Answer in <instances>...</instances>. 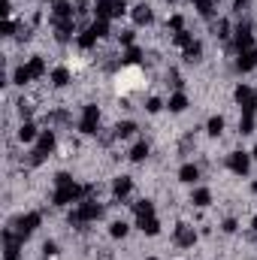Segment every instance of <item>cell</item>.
Here are the masks:
<instances>
[{
  "label": "cell",
  "instance_id": "1",
  "mask_svg": "<svg viewBox=\"0 0 257 260\" xmlns=\"http://www.w3.org/2000/svg\"><path fill=\"white\" fill-rule=\"evenodd\" d=\"M97 218H103V206L97 203V200H82L79 203V209L76 212H70V227H76V230H82L85 224H91V221H97Z\"/></svg>",
  "mask_w": 257,
  "mask_h": 260
},
{
  "label": "cell",
  "instance_id": "2",
  "mask_svg": "<svg viewBox=\"0 0 257 260\" xmlns=\"http://www.w3.org/2000/svg\"><path fill=\"white\" fill-rule=\"evenodd\" d=\"M55 145H58L55 130H43V133H40V139H37V148H34V151H30V157H27V164H30V167H40V164L46 160V154H52V151H55Z\"/></svg>",
  "mask_w": 257,
  "mask_h": 260
},
{
  "label": "cell",
  "instance_id": "3",
  "mask_svg": "<svg viewBox=\"0 0 257 260\" xmlns=\"http://www.w3.org/2000/svg\"><path fill=\"white\" fill-rule=\"evenodd\" d=\"M88 197V185L82 188V185H64V188H55V194H52V203L55 206H70V203H82Z\"/></svg>",
  "mask_w": 257,
  "mask_h": 260
},
{
  "label": "cell",
  "instance_id": "4",
  "mask_svg": "<svg viewBox=\"0 0 257 260\" xmlns=\"http://www.w3.org/2000/svg\"><path fill=\"white\" fill-rule=\"evenodd\" d=\"M124 12H127V3L124 0H97L94 3V15L97 18H106V21L109 18H121Z\"/></svg>",
  "mask_w": 257,
  "mask_h": 260
},
{
  "label": "cell",
  "instance_id": "5",
  "mask_svg": "<svg viewBox=\"0 0 257 260\" xmlns=\"http://www.w3.org/2000/svg\"><path fill=\"white\" fill-rule=\"evenodd\" d=\"M97 130H100V109L91 103V106H85V109H82V118H79V133L94 136Z\"/></svg>",
  "mask_w": 257,
  "mask_h": 260
},
{
  "label": "cell",
  "instance_id": "6",
  "mask_svg": "<svg viewBox=\"0 0 257 260\" xmlns=\"http://www.w3.org/2000/svg\"><path fill=\"white\" fill-rule=\"evenodd\" d=\"M40 224H43V215H40V212H27V215H21V218H15V221H12V227H15L24 239H27Z\"/></svg>",
  "mask_w": 257,
  "mask_h": 260
},
{
  "label": "cell",
  "instance_id": "7",
  "mask_svg": "<svg viewBox=\"0 0 257 260\" xmlns=\"http://www.w3.org/2000/svg\"><path fill=\"white\" fill-rule=\"evenodd\" d=\"M233 43H236V52H245V49L254 46V34H251V24H248V21H239V24H236Z\"/></svg>",
  "mask_w": 257,
  "mask_h": 260
},
{
  "label": "cell",
  "instance_id": "8",
  "mask_svg": "<svg viewBox=\"0 0 257 260\" xmlns=\"http://www.w3.org/2000/svg\"><path fill=\"white\" fill-rule=\"evenodd\" d=\"M227 167H230L236 176H248V170H251V154H245V151H230V154H227Z\"/></svg>",
  "mask_w": 257,
  "mask_h": 260
},
{
  "label": "cell",
  "instance_id": "9",
  "mask_svg": "<svg viewBox=\"0 0 257 260\" xmlns=\"http://www.w3.org/2000/svg\"><path fill=\"white\" fill-rule=\"evenodd\" d=\"M233 97H236V103L242 106V112H248V115H254V112H257V103H254V91H251L248 85H239Z\"/></svg>",
  "mask_w": 257,
  "mask_h": 260
},
{
  "label": "cell",
  "instance_id": "10",
  "mask_svg": "<svg viewBox=\"0 0 257 260\" xmlns=\"http://www.w3.org/2000/svg\"><path fill=\"white\" fill-rule=\"evenodd\" d=\"M173 239H176L179 248H194V242H197V230H194L191 224H179L176 233H173Z\"/></svg>",
  "mask_w": 257,
  "mask_h": 260
},
{
  "label": "cell",
  "instance_id": "11",
  "mask_svg": "<svg viewBox=\"0 0 257 260\" xmlns=\"http://www.w3.org/2000/svg\"><path fill=\"white\" fill-rule=\"evenodd\" d=\"M76 34V21L73 18H55V40L58 43H70Z\"/></svg>",
  "mask_w": 257,
  "mask_h": 260
},
{
  "label": "cell",
  "instance_id": "12",
  "mask_svg": "<svg viewBox=\"0 0 257 260\" xmlns=\"http://www.w3.org/2000/svg\"><path fill=\"white\" fill-rule=\"evenodd\" d=\"M133 24H139V27H148L151 21H154V12H151V6L148 3H139V6H133Z\"/></svg>",
  "mask_w": 257,
  "mask_h": 260
},
{
  "label": "cell",
  "instance_id": "13",
  "mask_svg": "<svg viewBox=\"0 0 257 260\" xmlns=\"http://www.w3.org/2000/svg\"><path fill=\"white\" fill-rule=\"evenodd\" d=\"M254 67H257V49L239 52V58H236V70H239V73H251Z\"/></svg>",
  "mask_w": 257,
  "mask_h": 260
},
{
  "label": "cell",
  "instance_id": "14",
  "mask_svg": "<svg viewBox=\"0 0 257 260\" xmlns=\"http://www.w3.org/2000/svg\"><path fill=\"white\" fill-rule=\"evenodd\" d=\"M130 191H133V179H130V176H118V179L112 182V194H115V200H124Z\"/></svg>",
  "mask_w": 257,
  "mask_h": 260
},
{
  "label": "cell",
  "instance_id": "15",
  "mask_svg": "<svg viewBox=\"0 0 257 260\" xmlns=\"http://www.w3.org/2000/svg\"><path fill=\"white\" fill-rule=\"evenodd\" d=\"M136 227L145 233V236H157L160 233V221L151 215V218H136Z\"/></svg>",
  "mask_w": 257,
  "mask_h": 260
},
{
  "label": "cell",
  "instance_id": "16",
  "mask_svg": "<svg viewBox=\"0 0 257 260\" xmlns=\"http://www.w3.org/2000/svg\"><path fill=\"white\" fill-rule=\"evenodd\" d=\"M200 179V167L197 164H185L182 170H179V182H185V185H194Z\"/></svg>",
  "mask_w": 257,
  "mask_h": 260
},
{
  "label": "cell",
  "instance_id": "17",
  "mask_svg": "<svg viewBox=\"0 0 257 260\" xmlns=\"http://www.w3.org/2000/svg\"><path fill=\"white\" fill-rule=\"evenodd\" d=\"M97 40H100V37L88 27V30H82V34H79V49H82V52H91V49L97 46Z\"/></svg>",
  "mask_w": 257,
  "mask_h": 260
},
{
  "label": "cell",
  "instance_id": "18",
  "mask_svg": "<svg viewBox=\"0 0 257 260\" xmlns=\"http://www.w3.org/2000/svg\"><path fill=\"white\" fill-rule=\"evenodd\" d=\"M127 157L133 160V164H142V160L148 157V142H145V139H139V142H136V145L130 148V154H127Z\"/></svg>",
  "mask_w": 257,
  "mask_h": 260
},
{
  "label": "cell",
  "instance_id": "19",
  "mask_svg": "<svg viewBox=\"0 0 257 260\" xmlns=\"http://www.w3.org/2000/svg\"><path fill=\"white\" fill-rule=\"evenodd\" d=\"M191 203L197 206V209H206V206L212 203V191H209V188H197V191L191 194Z\"/></svg>",
  "mask_w": 257,
  "mask_h": 260
},
{
  "label": "cell",
  "instance_id": "20",
  "mask_svg": "<svg viewBox=\"0 0 257 260\" xmlns=\"http://www.w3.org/2000/svg\"><path fill=\"white\" fill-rule=\"evenodd\" d=\"M18 139H21V142H34V139H40V130H37V124L24 121V124L18 127Z\"/></svg>",
  "mask_w": 257,
  "mask_h": 260
},
{
  "label": "cell",
  "instance_id": "21",
  "mask_svg": "<svg viewBox=\"0 0 257 260\" xmlns=\"http://www.w3.org/2000/svg\"><path fill=\"white\" fill-rule=\"evenodd\" d=\"M52 85H55V88H67V85H70V70H67V67H55V70H52Z\"/></svg>",
  "mask_w": 257,
  "mask_h": 260
},
{
  "label": "cell",
  "instance_id": "22",
  "mask_svg": "<svg viewBox=\"0 0 257 260\" xmlns=\"http://www.w3.org/2000/svg\"><path fill=\"white\" fill-rule=\"evenodd\" d=\"M167 106H170V112H185V109H188V97H185L182 91H176V94L170 97Z\"/></svg>",
  "mask_w": 257,
  "mask_h": 260
},
{
  "label": "cell",
  "instance_id": "23",
  "mask_svg": "<svg viewBox=\"0 0 257 260\" xmlns=\"http://www.w3.org/2000/svg\"><path fill=\"white\" fill-rule=\"evenodd\" d=\"M133 212H136V218H151L154 215V203L151 200H139V203H133Z\"/></svg>",
  "mask_w": 257,
  "mask_h": 260
},
{
  "label": "cell",
  "instance_id": "24",
  "mask_svg": "<svg viewBox=\"0 0 257 260\" xmlns=\"http://www.w3.org/2000/svg\"><path fill=\"white\" fill-rule=\"evenodd\" d=\"M27 82H34V76H30L27 64L15 67V73H12V85H27Z\"/></svg>",
  "mask_w": 257,
  "mask_h": 260
},
{
  "label": "cell",
  "instance_id": "25",
  "mask_svg": "<svg viewBox=\"0 0 257 260\" xmlns=\"http://www.w3.org/2000/svg\"><path fill=\"white\" fill-rule=\"evenodd\" d=\"M55 18H73V3L70 0H55Z\"/></svg>",
  "mask_w": 257,
  "mask_h": 260
},
{
  "label": "cell",
  "instance_id": "26",
  "mask_svg": "<svg viewBox=\"0 0 257 260\" xmlns=\"http://www.w3.org/2000/svg\"><path fill=\"white\" fill-rule=\"evenodd\" d=\"M27 70H30V76H34V79H40V76H46V61H43L40 55H34V58L27 61Z\"/></svg>",
  "mask_w": 257,
  "mask_h": 260
},
{
  "label": "cell",
  "instance_id": "27",
  "mask_svg": "<svg viewBox=\"0 0 257 260\" xmlns=\"http://www.w3.org/2000/svg\"><path fill=\"white\" fill-rule=\"evenodd\" d=\"M139 61H142V49H139V46H127V52H124V55H121V64H139Z\"/></svg>",
  "mask_w": 257,
  "mask_h": 260
},
{
  "label": "cell",
  "instance_id": "28",
  "mask_svg": "<svg viewBox=\"0 0 257 260\" xmlns=\"http://www.w3.org/2000/svg\"><path fill=\"white\" fill-rule=\"evenodd\" d=\"M133 133H136V124H133V121H118V124H115V136H118V139H130Z\"/></svg>",
  "mask_w": 257,
  "mask_h": 260
},
{
  "label": "cell",
  "instance_id": "29",
  "mask_svg": "<svg viewBox=\"0 0 257 260\" xmlns=\"http://www.w3.org/2000/svg\"><path fill=\"white\" fill-rule=\"evenodd\" d=\"M206 130H209V136H221V133H224V118H221V115H212L209 124H206Z\"/></svg>",
  "mask_w": 257,
  "mask_h": 260
},
{
  "label": "cell",
  "instance_id": "30",
  "mask_svg": "<svg viewBox=\"0 0 257 260\" xmlns=\"http://www.w3.org/2000/svg\"><path fill=\"white\" fill-rule=\"evenodd\" d=\"M127 233H130V227L124 224V221H115V224H109V236H112V239H124Z\"/></svg>",
  "mask_w": 257,
  "mask_h": 260
},
{
  "label": "cell",
  "instance_id": "31",
  "mask_svg": "<svg viewBox=\"0 0 257 260\" xmlns=\"http://www.w3.org/2000/svg\"><path fill=\"white\" fill-rule=\"evenodd\" d=\"M200 55H203V46H200V43H191V46L185 49V61H188V64H197Z\"/></svg>",
  "mask_w": 257,
  "mask_h": 260
},
{
  "label": "cell",
  "instance_id": "32",
  "mask_svg": "<svg viewBox=\"0 0 257 260\" xmlns=\"http://www.w3.org/2000/svg\"><path fill=\"white\" fill-rule=\"evenodd\" d=\"M239 133H242V136H248V133H254V115H248V112H242V121H239Z\"/></svg>",
  "mask_w": 257,
  "mask_h": 260
},
{
  "label": "cell",
  "instance_id": "33",
  "mask_svg": "<svg viewBox=\"0 0 257 260\" xmlns=\"http://www.w3.org/2000/svg\"><path fill=\"white\" fill-rule=\"evenodd\" d=\"M91 30L103 40V37H109V21L106 18H94V24H91Z\"/></svg>",
  "mask_w": 257,
  "mask_h": 260
},
{
  "label": "cell",
  "instance_id": "34",
  "mask_svg": "<svg viewBox=\"0 0 257 260\" xmlns=\"http://www.w3.org/2000/svg\"><path fill=\"white\" fill-rule=\"evenodd\" d=\"M197 12H200L203 18H212V12H215V3H212V0H197Z\"/></svg>",
  "mask_w": 257,
  "mask_h": 260
},
{
  "label": "cell",
  "instance_id": "35",
  "mask_svg": "<svg viewBox=\"0 0 257 260\" xmlns=\"http://www.w3.org/2000/svg\"><path fill=\"white\" fill-rule=\"evenodd\" d=\"M67 121H70L67 112H49L46 115V124H67Z\"/></svg>",
  "mask_w": 257,
  "mask_h": 260
},
{
  "label": "cell",
  "instance_id": "36",
  "mask_svg": "<svg viewBox=\"0 0 257 260\" xmlns=\"http://www.w3.org/2000/svg\"><path fill=\"white\" fill-rule=\"evenodd\" d=\"M173 43H176V46H182V49H188L194 40H191V34H188V30H179V34L173 37Z\"/></svg>",
  "mask_w": 257,
  "mask_h": 260
},
{
  "label": "cell",
  "instance_id": "37",
  "mask_svg": "<svg viewBox=\"0 0 257 260\" xmlns=\"http://www.w3.org/2000/svg\"><path fill=\"white\" fill-rule=\"evenodd\" d=\"M43 254L52 260V257H58V242H43Z\"/></svg>",
  "mask_w": 257,
  "mask_h": 260
},
{
  "label": "cell",
  "instance_id": "38",
  "mask_svg": "<svg viewBox=\"0 0 257 260\" xmlns=\"http://www.w3.org/2000/svg\"><path fill=\"white\" fill-rule=\"evenodd\" d=\"M64 185H73V176L70 173H58L55 176V188H64Z\"/></svg>",
  "mask_w": 257,
  "mask_h": 260
},
{
  "label": "cell",
  "instance_id": "39",
  "mask_svg": "<svg viewBox=\"0 0 257 260\" xmlns=\"http://www.w3.org/2000/svg\"><path fill=\"white\" fill-rule=\"evenodd\" d=\"M170 30H176V34L185 30V18H182V15H173V18H170Z\"/></svg>",
  "mask_w": 257,
  "mask_h": 260
},
{
  "label": "cell",
  "instance_id": "40",
  "mask_svg": "<svg viewBox=\"0 0 257 260\" xmlns=\"http://www.w3.org/2000/svg\"><path fill=\"white\" fill-rule=\"evenodd\" d=\"M0 34H3V37H12V34H15V21H12V18H6V21L0 24Z\"/></svg>",
  "mask_w": 257,
  "mask_h": 260
},
{
  "label": "cell",
  "instance_id": "41",
  "mask_svg": "<svg viewBox=\"0 0 257 260\" xmlns=\"http://www.w3.org/2000/svg\"><path fill=\"white\" fill-rule=\"evenodd\" d=\"M215 34H218L221 40H227V37H230V21H218V27H215Z\"/></svg>",
  "mask_w": 257,
  "mask_h": 260
},
{
  "label": "cell",
  "instance_id": "42",
  "mask_svg": "<svg viewBox=\"0 0 257 260\" xmlns=\"http://www.w3.org/2000/svg\"><path fill=\"white\" fill-rule=\"evenodd\" d=\"M145 109H148V112H151V115H154V112H160V109H164V103H160V100H157V97H151V100H148V103H145Z\"/></svg>",
  "mask_w": 257,
  "mask_h": 260
},
{
  "label": "cell",
  "instance_id": "43",
  "mask_svg": "<svg viewBox=\"0 0 257 260\" xmlns=\"http://www.w3.org/2000/svg\"><path fill=\"white\" fill-rule=\"evenodd\" d=\"M18 115H21V121H27V118L34 115V109H30V106H27V103L21 100V103H18Z\"/></svg>",
  "mask_w": 257,
  "mask_h": 260
},
{
  "label": "cell",
  "instance_id": "44",
  "mask_svg": "<svg viewBox=\"0 0 257 260\" xmlns=\"http://www.w3.org/2000/svg\"><path fill=\"white\" fill-rule=\"evenodd\" d=\"M221 230H224V233H236V230H239V224H236V218H227V221L221 224Z\"/></svg>",
  "mask_w": 257,
  "mask_h": 260
},
{
  "label": "cell",
  "instance_id": "45",
  "mask_svg": "<svg viewBox=\"0 0 257 260\" xmlns=\"http://www.w3.org/2000/svg\"><path fill=\"white\" fill-rule=\"evenodd\" d=\"M118 40H121V46H133V30H121Z\"/></svg>",
  "mask_w": 257,
  "mask_h": 260
},
{
  "label": "cell",
  "instance_id": "46",
  "mask_svg": "<svg viewBox=\"0 0 257 260\" xmlns=\"http://www.w3.org/2000/svg\"><path fill=\"white\" fill-rule=\"evenodd\" d=\"M191 145H194V136L188 133V136L182 139V154H188V151H191Z\"/></svg>",
  "mask_w": 257,
  "mask_h": 260
},
{
  "label": "cell",
  "instance_id": "47",
  "mask_svg": "<svg viewBox=\"0 0 257 260\" xmlns=\"http://www.w3.org/2000/svg\"><path fill=\"white\" fill-rule=\"evenodd\" d=\"M170 85H176V88H182V76H179V73H170Z\"/></svg>",
  "mask_w": 257,
  "mask_h": 260
},
{
  "label": "cell",
  "instance_id": "48",
  "mask_svg": "<svg viewBox=\"0 0 257 260\" xmlns=\"http://www.w3.org/2000/svg\"><path fill=\"white\" fill-rule=\"evenodd\" d=\"M245 3H248V0H236V6H233V9H239V12H242V6H245Z\"/></svg>",
  "mask_w": 257,
  "mask_h": 260
},
{
  "label": "cell",
  "instance_id": "49",
  "mask_svg": "<svg viewBox=\"0 0 257 260\" xmlns=\"http://www.w3.org/2000/svg\"><path fill=\"white\" fill-rule=\"evenodd\" d=\"M251 230H254V233H257V215H254V221H251Z\"/></svg>",
  "mask_w": 257,
  "mask_h": 260
},
{
  "label": "cell",
  "instance_id": "50",
  "mask_svg": "<svg viewBox=\"0 0 257 260\" xmlns=\"http://www.w3.org/2000/svg\"><path fill=\"white\" fill-rule=\"evenodd\" d=\"M251 157H254V160H257V145H254V151H251Z\"/></svg>",
  "mask_w": 257,
  "mask_h": 260
},
{
  "label": "cell",
  "instance_id": "51",
  "mask_svg": "<svg viewBox=\"0 0 257 260\" xmlns=\"http://www.w3.org/2000/svg\"><path fill=\"white\" fill-rule=\"evenodd\" d=\"M251 188H254V194H257V182H254V185H251Z\"/></svg>",
  "mask_w": 257,
  "mask_h": 260
},
{
  "label": "cell",
  "instance_id": "52",
  "mask_svg": "<svg viewBox=\"0 0 257 260\" xmlns=\"http://www.w3.org/2000/svg\"><path fill=\"white\" fill-rule=\"evenodd\" d=\"M254 103H257V91H254Z\"/></svg>",
  "mask_w": 257,
  "mask_h": 260
},
{
  "label": "cell",
  "instance_id": "53",
  "mask_svg": "<svg viewBox=\"0 0 257 260\" xmlns=\"http://www.w3.org/2000/svg\"><path fill=\"white\" fill-rule=\"evenodd\" d=\"M40 3H49V0H40Z\"/></svg>",
  "mask_w": 257,
  "mask_h": 260
},
{
  "label": "cell",
  "instance_id": "54",
  "mask_svg": "<svg viewBox=\"0 0 257 260\" xmlns=\"http://www.w3.org/2000/svg\"><path fill=\"white\" fill-rule=\"evenodd\" d=\"M148 260H157V257H148Z\"/></svg>",
  "mask_w": 257,
  "mask_h": 260
},
{
  "label": "cell",
  "instance_id": "55",
  "mask_svg": "<svg viewBox=\"0 0 257 260\" xmlns=\"http://www.w3.org/2000/svg\"><path fill=\"white\" fill-rule=\"evenodd\" d=\"M6 3H12V0H6Z\"/></svg>",
  "mask_w": 257,
  "mask_h": 260
},
{
  "label": "cell",
  "instance_id": "56",
  "mask_svg": "<svg viewBox=\"0 0 257 260\" xmlns=\"http://www.w3.org/2000/svg\"><path fill=\"white\" fill-rule=\"evenodd\" d=\"M170 3H176V0H170Z\"/></svg>",
  "mask_w": 257,
  "mask_h": 260
},
{
  "label": "cell",
  "instance_id": "57",
  "mask_svg": "<svg viewBox=\"0 0 257 260\" xmlns=\"http://www.w3.org/2000/svg\"><path fill=\"white\" fill-rule=\"evenodd\" d=\"M194 3H197V0H194Z\"/></svg>",
  "mask_w": 257,
  "mask_h": 260
}]
</instances>
